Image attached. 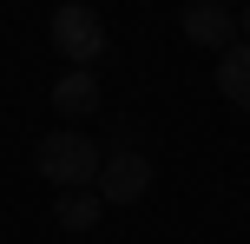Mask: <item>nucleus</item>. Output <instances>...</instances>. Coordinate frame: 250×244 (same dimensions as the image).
Instances as JSON below:
<instances>
[{
  "instance_id": "7",
  "label": "nucleus",
  "mask_w": 250,
  "mask_h": 244,
  "mask_svg": "<svg viewBox=\"0 0 250 244\" xmlns=\"http://www.w3.org/2000/svg\"><path fill=\"white\" fill-rule=\"evenodd\" d=\"M53 218H60V231H92V224L105 218V198L99 192H60Z\"/></svg>"
},
{
  "instance_id": "6",
  "label": "nucleus",
  "mask_w": 250,
  "mask_h": 244,
  "mask_svg": "<svg viewBox=\"0 0 250 244\" xmlns=\"http://www.w3.org/2000/svg\"><path fill=\"white\" fill-rule=\"evenodd\" d=\"M217 92L250 112V46H244V40H237L230 53H217Z\"/></svg>"
},
{
  "instance_id": "1",
  "label": "nucleus",
  "mask_w": 250,
  "mask_h": 244,
  "mask_svg": "<svg viewBox=\"0 0 250 244\" xmlns=\"http://www.w3.org/2000/svg\"><path fill=\"white\" fill-rule=\"evenodd\" d=\"M99 165H105V145L86 139V132H46L33 145V172L60 192H92L99 185Z\"/></svg>"
},
{
  "instance_id": "8",
  "label": "nucleus",
  "mask_w": 250,
  "mask_h": 244,
  "mask_svg": "<svg viewBox=\"0 0 250 244\" xmlns=\"http://www.w3.org/2000/svg\"><path fill=\"white\" fill-rule=\"evenodd\" d=\"M237 33H244V46H250V7H244V13H237Z\"/></svg>"
},
{
  "instance_id": "3",
  "label": "nucleus",
  "mask_w": 250,
  "mask_h": 244,
  "mask_svg": "<svg viewBox=\"0 0 250 244\" xmlns=\"http://www.w3.org/2000/svg\"><path fill=\"white\" fill-rule=\"evenodd\" d=\"M92 192H99L105 205H138V198L151 192V158L132 145V132H112L105 165H99V185H92Z\"/></svg>"
},
{
  "instance_id": "5",
  "label": "nucleus",
  "mask_w": 250,
  "mask_h": 244,
  "mask_svg": "<svg viewBox=\"0 0 250 244\" xmlns=\"http://www.w3.org/2000/svg\"><path fill=\"white\" fill-rule=\"evenodd\" d=\"M53 112H66V119H92L99 112V73H60L53 79Z\"/></svg>"
},
{
  "instance_id": "4",
  "label": "nucleus",
  "mask_w": 250,
  "mask_h": 244,
  "mask_svg": "<svg viewBox=\"0 0 250 244\" xmlns=\"http://www.w3.org/2000/svg\"><path fill=\"white\" fill-rule=\"evenodd\" d=\"M178 26H185V40L204 46V53H230L237 46V13L217 7V0H191V7L178 13Z\"/></svg>"
},
{
  "instance_id": "2",
  "label": "nucleus",
  "mask_w": 250,
  "mask_h": 244,
  "mask_svg": "<svg viewBox=\"0 0 250 244\" xmlns=\"http://www.w3.org/2000/svg\"><path fill=\"white\" fill-rule=\"evenodd\" d=\"M105 46H112V33H105V20L86 7V0L53 7V53H66L79 73H92V66L105 60Z\"/></svg>"
}]
</instances>
